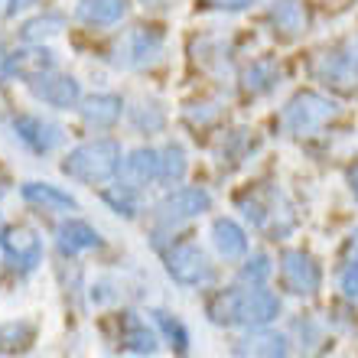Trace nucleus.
<instances>
[{
	"mask_svg": "<svg viewBox=\"0 0 358 358\" xmlns=\"http://www.w3.org/2000/svg\"><path fill=\"white\" fill-rule=\"evenodd\" d=\"M0 245H3L7 264L20 273H29L43 261V238L33 228H10L7 235L0 238Z\"/></svg>",
	"mask_w": 358,
	"mask_h": 358,
	"instance_id": "nucleus-8",
	"label": "nucleus"
},
{
	"mask_svg": "<svg viewBox=\"0 0 358 358\" xmlns=\"http://www.w3.org/2000/svg\"><path fill=\"white\" fill-rule=\"evenodd\" d=\"M271 257L267 255H251L245 261V267H241V283H248V287H264L267 283V277H271Z\"/></svg>",
	"mask_w": 358,
	"mask_h": 358,
	"instance_id": "nucleus-27",
	"label": "nucleus"
},
{
	"mask_svg": "<svg viewBox=\"0 0 358 358\" xmlns=\"http://www.w3.org/2000/svg\"><path fill=\"white\" fill-rule=\"evenodd\" d=\"M336 114H339V108H336L332 98H326L320 92H296L283 108V124L296 137H310V134L322 131Z\"/></svg>",
	"mask_w": 358,
	"mask_h": 358,
	"instance_id": "nucleus-3",
	"label": "nucleus"
},
{
	"mask_svg": "<svg viewBox=\"0 0 358 358\" xmlns=\"http://www.w3.org/2000/svg\"><path fill=\"white\" fill-rule=\"evenodd\" d=\"M121 111H124L121 94H92V98L82 101V117H85V124L94 127V131L114 127V124L121 121Z\"/></svg>",
	"mask_w": 358,
	"mask_h": 358,
	"instance_id": "nucleus-15",
	"label": "nucleus"
},
{
	"mask_svg": "<svg viewBox=\"0 0 358 358\" xmlns=\"http://www.w3.org/2000/svg\"><path fill=\"white\" fill-rule=\"evenodd\" d=\"M104 202L114 208V212H121V215H137V202H134V189L127 186H114V189H104Z\"/></svg>",
	"mask_w": 358,
	"mask_h": 358,
	"instance_id": "nucleus-29",
	"label": "nucleus"
},
{
	"mask_svg": "<svg viewBox=\"0 0 358 358\" xmlns=\"http://www.w3.org/2000/svg\"><path fill=\"white\" fill-rule=\"evenodd\" d=\"M131 121L137 131H163V124H166V114H163V108L157 101H141L137 108L131 111Z\"/></svg>",
	"mask_w": 358,
	"mask_h": 358,
	"instance_id": "nucleus-23",
	"label": "nucleus"
},
{
	"mask_svg": "<svg viewBox=\"0 0 358 358\" xmlns=\"http://www.w3.org/2000/svg\"><path fill=\"white\" fill-rule=\"evenodd\" d=\"M316 78H322L326 85L339 88V92H355L358 88V43L345 49H329L313 62Z\"/></svg>",
	"mask_w": 358,
	"mask_h": 358,
	"instance_id": "nucleus-5",
	"label": "nucleus"
},
{
	"mask_svg": "<svg viewBox=\"0 0 358 358\" xmlns=\"http://www.w3.org/2000/svg\"><path fill=\"white\" fill-rule=\"evenodd\" d=\"M117 176H121V186L134 189V192L143 189V186H150L153 179H160V153L150 150V147L134 150L127 160H121Z\"/></svg>",
	"mask_w": 358,
	"mask_h": 358,
	"instance_id": "nucleus-11",
	"label": "nucleus"
},
{
	"mask_svg": "<svg viewBox=\"0 0 358 358\" xmlns=\"http://www.w3.org/2000/svg\"><path fill=\"white\" fill-rule=\"evenodd\" d=\"M56 245L66 257H76V255H82V251L98 248L101 245V238H98V231H94L88 222H82V218H69V222H62V225L56 228Z\"/></svg>",
	"mask_w": 358,
	"mask_h": 358,
	"instance_id": "nucleus-14",
	"label": "nucleus"
},
{
	"mask_svg": "<svg viewBox=\"0 0 358 358\" xmlns=\"http://www.w3.org/2000/svg\"><path fill=\"white\" fill-rule=\"evenodd\" d=\"M166 273H170L176 283L182 287H202V283L212 280V264H208L206 251L192 241H179L166 251Z\"/></svg>",
	"mask_w": 358,
	"mask_h": 358,
	"instance_id": "nucleus-4",
	"label": "nucleus"
},
{
	"mask_svg": "<svg viewBox=\"0 0 358 358\" xmlns=\"http://www.w3.org/2000/svg\"><path fill=\"white\" fill-rule=\"evenodd\" d=\"M52 66H56V56H52L49 49H43V46H36V49H20V52L7 56V62H3V76H17V78H27V82H33V78L52 72Z\"/></svg>",
	"mask_w": 358,
	"mask_h": 358,
	"instance_id": "nucleus-13",
	"label": "nucleus"
},
{
	"mask_svg": "<svg viewBox=\"0 0 358 358\" xmlns=\"http://www.w3.org/2000/svg\"><path fill=\"white\" fill-rule=\"evenodd\" d=\"M273 82H277V69H273V62H255V66L245 72V88L248 92H271Z\"/></svg>",
	"mask_w": 358,
	"mask_h": 358,
	"instance_id": "nucleus-26",
	"label": "nucleus"
},
{
	"mask_svg": "<svg viewBox=\"0 0 358 358\" xmlns=\"http://www.w3.org/2000/svg\"><path fill=\"white\" fill-rule=\"evenodd\" d=\"M290 355V345H287V336L271 329H251L248 336L235 342V358H287Z\"/></svg>",
	"mask_w": 358,
	"mask_h": 358,
	"instance_id": "nucleus-12",
	"label": "nucleus"
},
{
	"mask_svg": "<svg viewBox=\"0 0 358 358\" xmlns=\"http://www.w3.org/2000/svg\"><path fill=\"white\" fill-rule=\"evenodd\" d=\"M163 56V36L157 29H137L131 36V62L134 66H153Z\"/></svg>",
	"mask_w": 358,
	"mask_h": 358,
	"instance_id": "nucleus-20",
	"label": "nucleus"
},
{
	"mask_svg": "<svg viewBox=\"0 0 358 358\" xmlns=\"http://www.w3.org/2000/svg\"><path fill=\"white\" fill-rule=\"evenodd\" d=\"M20 196L27 199L29 206H39L46 212H76L78 208L76 199L69 192H62L59 186H52V182H23Z\"/></svg>",
	"mask_w": 358,
	"mask_h": 358,
	"instance_id": "nucleus-17",
	"label": "nucleus"
},
{
	"mask_svg": "<svg viewBox=\"0 0 358 358\" xmlns=\"http://www.w3.org/2000/svg\"><path fill=\"white\" fill-rule=\"evenodd\" d=\"M153 320H157V326L163 329V336L176 345V352H186L189 349V332H186V326L176 320V316H170V313H163V310H157L153 313Z\"/></svg>",
	"mask_w": 358,
	"mask_h": 358,
	"instance_id": "nucleus-28",
	"label": "nucleus"
},
{
	"mask_svg": "<svg viewBox=\"0 0 358 358\" xmlns=\"http://www.w3.org/2000/svg\"><path fill=\"white\" fill-rule=\"evenodd\" d=\"M124 349L134 352V355H153L157 352V336L147 329V322H141L137 316L127 313V320H124Z\"/></svg>",
	"mask_w": 358,
	"mask_h": 358,
	"instance_id": "nucleus-21",
	"label": "nucleus"
},
{
	"mask_svg": "<svg viewBox=\"0 0 358 358\" xmlns=\"http://www.w3.org/2000/svg\"><path fill=\"white\" fill-rule=\"evenodd\" d=\"M349 189H352V196L358 199V163H355V166H352V170H349Z\"/></svg>",
	"mask_w": 358,
	"mask_h": 358,
	"instance_id": "nucleus-36",
	"label": "nucleus"
},
{
	"mask_svg": "<svg viewBox=\"0 0 358 358\" xmlns=\"http://www.w3.org/2000/svg\"><path fill=\"white\" fill-rule=\"evenodd\" d=\"M186 176V150L179 143H170L160 150V182L163 186H173Z\"/></svg>",
	"mask_w": 358,
	"mask_h": 358,
	"instance_id": "nucleus-22",
	"label": "nucleus"
},
{
	"mask_svg": "<svg viewBox=\"0 0 358 358\" xmlns=\"http://www.w3.org/2000/svg\"><path fill=\"white\" fill-rule=\"evenodd\" d=\"M208 316L218 326H245V329H261L280 316V296L264 287H241V290H225L208 303Z\"/></svg>",
	"mask_w": 358,
	"mask_h": 358,
	"instance_id": "nucleus-1",
	"label": "nucleus"
},
{
	"mask_svg": "<svg viewBox=\"0 0 358 358\" xmlns=\"http://www.w3.org/2000/svg\"><path fill=\"white\" fill-rule=\"evenodd\" d=\"M345 255H349V261H358V228H355V231H352L349 245H345Z\"/></svg>",
	"mask_w": 358,
	"mask_h": 358,
	"instance_id": "nucleus-35",
	"label": "nucleus"
},
{
	"mask_svg": "<svg viewBox=\"0 0 358 358\" xmlns=\"http://www.w3.org/2000/svg\"><path fill=\"white\" fill-rule=\"evenodd\" d=\"M339 287L349 300H358V261H349L339 273Z\"/></svg>",
	"mask_w": 358,
	"mask_h": 358,
	"instance_id": "nucleus-30",
	"label": "nucleus"
},
{
	"mask_svg": "<svg viewBox=\"0 0 358 358\" xmlns=\"http://www.w3.org/2000/svg\"><path fill=\"white\" fill-rule=\"evenodd\" d=\"M212 208V196L206 189H196V186H186V189H173L170 196L160 199L157 206V218L163 225H179V222H189V218H199L206 215Z\"/></svg>",
	"mask_w": 358,
	"mask_h": 358,
	"instance_id": "nucleus-6",
	"label": "nucleus"
},
{
	"mask_svg": "<svg viewBox=\"0 0 358 358\" xmlns=\"http://www.w3.org/2000/svg\"><path fill=\"white\" fill-rule=\"evenodd\" d=\"M33 342V326L29 322H7V326H0V349L3 352H23Z\"/></svg>",
	"mask_w": 358,
	"mask_h": 358,
	"instance_id": "nucleus-24",
	"label": "nucleus"
},
{
	"mask_svg": "<svg viewBox=\"0 0 358 358\" xmlns=\"http://www.w3.org/2000/svg\"><path fill=\"white\" fill-rule=\"evenodd\" d=\"M202 3L212 10H245V7H251L255 0H202Z\"/></svg>",
	"mask_w": 358,
	"mask_h": 358,
	"instance_id": "nucleus-33",
	"label": "nucleus"
},
{
	"mask_svg": "<svg viewBox=\"0 0 358 358\" xmlns=\"http://www.w3.org/2000/svg\"><path fill=\"white\" fill-rule=\"evenodd\" d=\"M13 131L20 134V141L27 143L29 150H36V153L56 150L59 143H62V137H66V131H62L59 124L43 121V117H36V114H23V117H17V121H13Z\"/></svg>",
	"mask_w": 358,
	"mask_h": 358,
	"instance_id": "nucleus-10",
	"label": "nucleus"
},
{
	"mask_svg": "<svg viewBox=\"0 0 358 358\" xmlns=\"http://www.w3.org/2000/svg\"><path fill=\"white\" fill-rule=\"evenodd\" d=\"M296 332H300V339H306V349H313L316 342H322V332L313 320H300L296 322Z\"/></svg>",
	"mask_w": 358,
	"mask_h": 358,
	"instance_id": "nucleus-32",
	"label": "nucleus"
},
{
	"mask_svg": "<svg viewBox=\"0 0 358 358\" xmlns=\"http://www.w3.org/2000/svg\"><path fill=\"white\" fill-rule=\"evenodd\" d=\"M117 170H121V143L108 141V137L78 143L62 160V173L78 182H88V186H101L111 176H117Z\"/></svg>",
	"mask_w": 358,
	"mask_h": 358,
	"instance_id": "nucleus-2",
	"label": "nucleus"
},
{
	"mask_svg": "<svg viewBox=\"0 0 358 358\" xmlns=\"http://www.w3.org/2000/svg\"><path fill=\"white\" fill-rule=\"evenodd\" d=\"M280 280L283 287L296 296H313L322 283V271L316 264V257L306 251H283L280 257Z\"/></svg>",
	"mask_w": 358,
	"mask_h": 358,
	"instance_id": "nucleus-7",
	"label": "nucleus"
},
{
	"mask_svg": "<svg viewBox=\"0 0 358 358\" xmlns=\"http://www.w3.org/2000/svg\"><path fill=\"white\" fill-rule=\"evenodd\" d=\"M271 20L283 36H300V33H306V13H303L300 0H273Z\"/></svg>",
	"mask_w": 358,
	"mask_h": 358,
	"instance_id": "nucleus-19",
	"label": "nucleus"
},
{
	"mask_svg": "<svg viewBox=\"0 0 358 358\" xmlns=\"http://www.w3.org/2000/svg\"><path fill=\"white\" fill-rule=\"evenodd\" d=\"M59 29H62V17H59V13H46V17L29 20L20 36H23V43H39V39L52 36V33H59Z\"/></svg>",
	"mask_w": 358,
	"mask_h": 358,
	"instance_id": "nucleus-25",
	"label": "nucleus"
},
{
	"mask_svg": "<svg viewBox=\"0 0 358 358\" xmlns=\"http://www.w3.org/2000/svg\"><path fill=\"white\" fill-rule=\"evenodd\" d=\"M127 13V0H78L76 17L88 27H114Z\"/></svg>",
	"mask_w": 358,
	"mask_h": 358,
	"instance_id": "nucleus-18",
	"label": "nucleus"
},
{
	"mask_svg": "<svg viewBox=\"0 0 358 358\" xmlns=\"http://www.w3.org/2000/svg\"><path fill=\"white\" fill-rule=\"evenodd\" d=\"M212 245L225 261H238L248 255V235L245 228L231 218H215L212 222Z\"/></svg>",
	"mask_w": 358,
	"mask_h": 358,
	"instance_id": "nucleus-16",
	"label": "nucleus"
},
{
	"mask_svg": "<svg viewBox=\"0 0 358 358\" xmlns=\"http://www.w3.org/2000/svg\"><path fill=\"white\" fill-rule=\"evenodd\" d=\"M36 0H10L7 3V17H17L20 10H27V7H33Z\"/></svg>",
	"mask_w": 358,
	"mask_h": 358,
	"instance_id": "nucleus-34",
	"label": "nucleus"
},
{
	"mask_svg": "<svg viewBox=\"0 0 358 358\" xmlns=\"http://www.w3.org/2000/svg\"><path fill=\"white\" fill-rule=\"evenodd\" d=\"M33 94L49 108H76L82 101V85L72 76L46 72V76L33 78Z\"/></svg>",
	"mask_w": 358,
	"mask_h": 358,
	"instance_id": "nucleus-9",
	"label": "nucleus"
},
{
	"mask_svg": "<svg viewBox=\"0 0 358 358\" xmlns=\"http://www.w3.org/2000/svg\"><path fill=\"white\" fill-rule=\"evenodd\" d=\"M186 117H189L192 124H208V121H215V117H218V108H215V104H208V101H202V104H189Z\"/></svg>",
	"mask_w": 358,
	"mask_h": 358,
	"instance_id": "nucleus-31",
	"label": "nucleus"
}]
</instances>
